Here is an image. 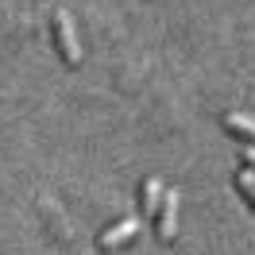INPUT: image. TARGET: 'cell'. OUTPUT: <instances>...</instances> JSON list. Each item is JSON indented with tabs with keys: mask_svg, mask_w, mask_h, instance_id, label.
<instances>
[{
	"mask_svg": "<svg viewBox=\"0 0 255 255\" xmlns=\"http://www.w3.org/2000/svg\"><path fill=\"white\" fill-rule=\"evenodd\" d=\"M236 186H240L244 193H248V197H252V205H255V170H252V166L236 174Z\"/></svg>",
	"mask_w": 255,
	"mask_h": 255,
	"instance_id": "8992f818",
	"label": "cell"
},
{
	"mask_svg": "<svg viewBox=\"0 0 255 255\" xmlns=\"http://www.w3.org/2000/svg\"><path fill=\"white\" fill-rule=\"evenodd\" d=\"M224 128L248 135V139H255V120H252V116H244V112H228V116H224Z\"/></svg>",
	"mask_w": 255,
	"mask_h": 255,
	"instance_id": "277c9868",
	"label": "cell"
},
{
	"mask_svg": "<svg viewBox=\"0 0 255 255\" xmlns=\"http://www.w3.org/2000/svg\"><path fill=\"white\" fill-rule=\"evenodd\" d=\"M178 205H182V193L178 190H162V201H159V236L170 244L174 240V232H178Z\"/></svg>",
	"mask_w": 255,
	"mask_h": 255,
	"instance_id": "7a4b0ae2",
	"label": "cell"
},
{
	"mask_svg": "<svg viewBox=\"0 0 255 255\" xmlns=\"http://www.w3.org/2000/svg\"><path fill=\"white\" fill-rule=\"evenodd\" d=\"M159 201H162V186H159V178H147V186H143V217L159 213Z\"/></svg>",
	"mask_w": 255,
	"mask_h": 255,
	"instance_id": "5b68a950",
	"label": "cell"
},
{
	"mask_svg": "<svg viewBox=\"0 0 255 255\" xmlns=\"http://www.w3.org/2000/svg\"><path fill=\"white\" fill-rule=\"evenodd\" d=\"M244 159L252 162V170H255V147H248V151H244Z\"/></svg>",
	"mask_w": 255,
	"mask_h": 255,
	"instance_id": "52a82bcc",
	"label": "cell"
},
{
	"mask_svg": "<svg viewBox=\"0 0 255 255\" xmlns=\"http://www.w3.org/2000/svg\"><path fill=\"white\" fill-rule=\"evenodd\" d=\"M139 232V217H124V221H116V224H109L105 232H101V248H120V244H128V240Z\"/></svg>",
	"mask_w": 255,
	"mask_h": 255,
	"instance_id": "3957f363",
	"label": "cell"
},
{
	"mask_svg": "<svg viewBox=\"0 0 255 255\" xmlns=\"http://www.w3.org/2000/svg\"><path fill=\"white\" fill-rule=\"evenodd\" d=\"M54 35H58V47H62V58L70 66L81 62V47H78V35H74V19L66 16V12H58L54 16Z\"/></svg>",
	"mask_w": 255,
	"mask_h": 255,
	"instance_id": "6da1fadb",
	"label": "cell"
}]
</instances>
